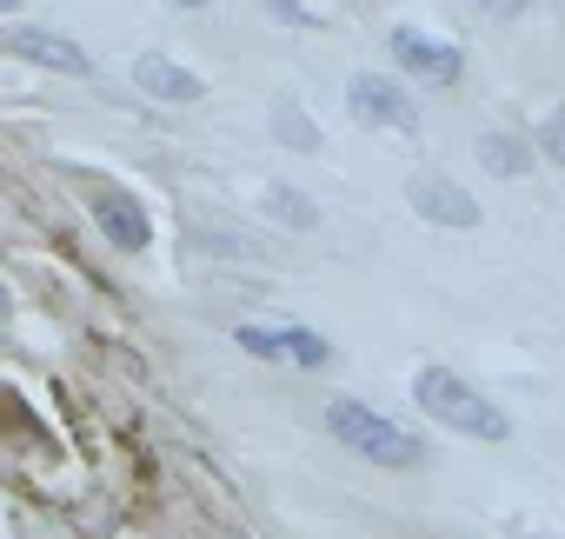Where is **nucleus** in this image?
Listing matches in <instances>:
<instances>
[{
	"label": "nucleus",
	"mask_w": 565,
	"mask_h": 539,
	"mask_svg": "<svg viewBox=\"0 0 565 539\" xmlns=\"http://www.w3.org/2000/svg\"><path fill=\"white\" fill-rule=\"evenodd\" d=\"M8 307H14V300H8V287H0V320H8Z\"/></svg>",
	"instance_id": "obj_17"
},
{
	"label": "nucleus",
	"mask_w": 565,
	"mask_h": 539,
	"mask_svg": "<svg viewBox=\"0 0 565 539\" xmlns=\"http://www.w3.org/2000/svg\"><path fill=\"white\" fill-rule=\"evenodd\" d=\"M386 47H393L399 74H413V81H426V87H459V74H466V54H459V41H446V34L393 28Z\"/></svg>",
	"instance_id": "obj_4"
},
{
	"label": "nucleus",
	"mask_w": 565,
	"mask_h": 539,
	"mask_svg": "<svg viewBox=\"0 0 565 539\" xmlns=\"http://www.w3.org/2000/svg\"><path fill=\"white\" fill-rule=\"evenodd\" d=\"M167 8H186V14H193V8H206V0H167Z\"/></svg>",
	"instance_id": "obj_16"
},
{
	"label": "nucleus",
	"mask_w": 565,
	"mask_h": 539,
	"mask_svg": "<svg viewBox=\"0 0 565 539\" xmlns=\"http://www.w3.org/2000/svg\"><path fill=\"white\" fill-rule=\"evenodd\" d=\"M266 213H273L279 226H294V233H313V226H320V207H313L300 187H287V180L266 187Z\"/></svg>",
	"instance_id": "obj_11"
},
{
	"label": "nucleus",
	"mask_w": 565,
	"mask_h": 539,
	"mask_svg": "<svg viewBox=\"0 0 565 539\" xmlns=\"http://www.w3.org/2000/svg\"><path fill=\"white\" fill-rule=\"evenodd\" d=\"M532 140H519V134H505V127H492V134H479V167L486 173H499V180H525L532 173Z\"/></svg>",
	"instance_id": "obj_10"
},
{
	"label": "nucleus",
	"mask_w": 565,
	"mask_h": 539,
	"mask_svg": "<svg viewBox=\"0 0 565 539\" xmlns=\"http://www.w3.org/2000/svg\"><path fill=\"white\" fill-rule=\"evenodd\" d=\"M246 353H259V360H279V367H333V340L327 334H313V327H239L233 334Z\"/></svg>",
	"instance_id": "obj_6"
},
{
	"label": "nucleus",
	"mask_w": 565,
	"mask_h": 539,
	"mask_svg": "<svg viewBox=\"0 0 565 539\" xmlns=\"http://www.w3.org/2000/svg\"><path fill=\"white\" fill-rule=\"evenodd\" d=\"M134 87L153 94V101H167V107H193V101H206V81H200L193 67L167 61V54H140V61H134Z\"/></svg>",
	"instance_id": "obj_9"
},
{
	"label": "nucleus",
	"mask_w": 565,
	"mask_h": 539,
	"mask_svg": "<svg viewBox=\"0 0 565 539\" xmlns=\"http://www.w3.org/2000/svg\"><path fill=\"white\" fill-rule=\"evenodd\" d=\"M413 400H419V413H433L439 426H452V433H466V440H505V433H512V420H505L466 373H452V367H419V373H413Z\"/></svg>",
	"instance_id": "obj_2"
},
{
	"label": "nucleus",
	"mask_w": 565,
	"mask_h": 539,
	"mask_svg": "<svg viewBox=\"0 0 565 539\" xmlns=\"http://www.w3.org/2000/svg\"><path fill=\"white\" fill-rule=\"evenodd\" d=\"M327 433H333L347 453H360V459H373V466H393V473H406V466L426 459V440H419V433H406L399 420L373 413V406L353 400V393L327 400Z\"/></svg>",
	"instance_id": "obj_1"
},
{
	"label": "nucleus",
	"mask_w": 565,
	"mask_h": 539,
	"mask_svg": "<svg viewBox=\"0 0 565 539\" xmlns=\"http://www.w3.org/2000/svg\"><path fill=\"white\" fill-rule=\"evenodd\" d=\"M347 114H353L360 127H373V134H399V140L419 134L413 94H406L399 81H386V74H353V81H347Z\"/></svg>",
	"instance_id": "obj_3"
},
{
	"label": "nucleus",
	"mask_w": 565,
	"mask_h": 539,
	"mask_svg": "<svg viewBox=\"0 0 565 539\" xmlns=\"http://www.w3.org/2000/svg\"><path fill=\"white\" fill-rule=\"evenodd\" d=\"M406 207L419 213V220H433V226H446V233H472L486 213H479V200L452 180V173H413L406 180Z\"/></svg>",
	"instance_id": "obj_5"
},
{
	"label": "nucleus",
	"mask_w": 565,
	"mask_h": 539,
	"mask_svg": "<svg viewBox=\"0 0 565 539\" xmlns=\"http://www.w3.org/2000/svg\"><path fill=\"white\" fill-rule=\"evenodd\" d=\"M539 154H545L552 167H565V101L545 114V127H539Z\"/></svg>",
	"instance_id": "obj_13"
},
{
	"label": "nucleus",
	"mask_w": 565,
	"mask_h": 539,
	"mask_svg": "<svg viewBox=\"0 0 565 539\" xmlns=\"http://www.w3.org/2000/svg\"><path fill=\"white\" fill-rule=\"evenodd\" d=\"M94 220H100V233H107L120 253H147V240H153L147 207H140L127 187H100V193H94Z\"/></svg>",
	"instance_id": "obj_7"
},
{
	"label": "nucleus",
	"mask_w": 565,
	"mask_h": 539,
	"mask_svg": "<svg viewBox=\"0 0 565 539\" xmlns=\"http://www.w3.org/2000/svg\"><path fill=\"white\" fill-rule=\"evenodd\" d=\"M479 8H486V14H492V21H519V14H525V8H532V0H479Z\"/></svg>",
	"instance_id": "obj_14"
},
{
	"label": "nucleus",
	"mask_w": 565,
	"mask_h": 539,
	"mask_svg": "<svg viewBox=\"0 0 565 539\" xmlns=\"http://www.w3.org/2000/svg\"><path fill=\"white\" fill-rule=\"evenodd\" d=\"M28 8V0H0V14H21Z\"/></svg>",
	"instance_id": "obj_15"
},
{
	"label": "nucleus",
	"mask_w": 565,
	"mask_h": 539,
	"mask_svg": "<svg viewBox=\"0 0 565 539\" xmlns=\"http://www.w3.org/2000/svg\"><path fill=\"white\" fill-rule=\"evenodd\" d=\"M0 47L8 54H21V61H34V67H54V74H94V61L67 41V34H47V28H8L0 34Z\"/></svg>",
	"instance_id": "obj_8"
},
{
	"label": "nucleus",
	"mask_w": 565,
	"mask_h": 539,
	"mask_svg": "<svg viewBox=\"0 0 565 539\" xmlns=\"http://www.w3.org/2000/svg\"><path fill=\"white\" fill-rule=\"evenodd\" d=\"M273 134H279V147H294V154H320V127L300 114V101H273Z\"/></svg>",
	"instance_id": "obj_12"
}]
</instances>
